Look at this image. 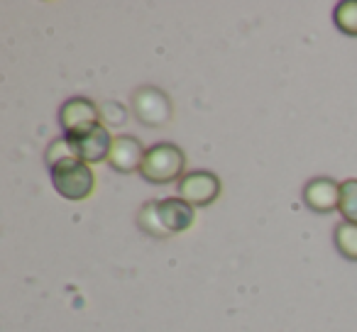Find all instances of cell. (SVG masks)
I'll use <instances>...</instances> for the list:
<instances>
[{
    "instance_id": "obj_5",
    "label": "cell",
    "mask_w": 357,
    "mask_h": 332,
    "mask_svg": "<svg viewBox=\"0 0 357 332\" xmlns=\"http://www.w3.org/2000/svg\"><path fill=\"white\" fill-rule=\"evenodd\" d=\"M178 198H184L194 208H206L220 196V179L213 171H189L178 181Z\"/></svg>"
},
{
    "instance_id": "obj_7",
    "label": "cell",
    "mask_w": 357,
    "mask_h": 332,
    "mask_svg": "<svg viewBox=\"0 0 357 332\" xmlns=\"http://www.w3.org/2000/svg\"><path fill=\"white\" fill-rule=\"evenodd\" d=\"M147 157V149L132 134H118L113 137V147H110V166L120 174H130V171L142 169V161Z\"/></svg>"
},
{
    "instance_id": "obj_11",
    "label": "cell",
    "mask_w": 357,
    "mask_h": 332,
    "mask_svg": "<svg viewBox=\"0 0 357 332\" xmlns=\"http://www.w3.org/2000/svg\"><path fill=\"white\" fill-rule=\"evenodd\" d=\"M333 22L347 37H357V0H342L333 10Z\"/></svg>"
},
{
    "instance_id": "obj_10",
    "label": "cell",
    "mask_w": 357,
    "mask_h": 332,
    "mask_svg": "<svg viewBox=\"0 0 357 332\" xmlns=\"http://www.w3.org/2000/svg\"><path fill=\"white\" fill-rule=\"evenodd\" d=\"M333 242H335L337 252L342 254L350 262H357V225L355 223H342L335 225V232H333Z\"/></svg>"
},
{
    "instance_id": "obj_1",
    "label": "cell",
    "mask_w": 357,
    "mask_h": 332,
    "mask_svg": "<svg viewBox=\"0 0 357 332\" xmlns=\"http://www.w3.org/2000/svg\"><path fill=\"white\" fill-rule=\"evenodd\" d=\"M186 157L184 152L172 142H159L147 149V157L142 161L139 176L149 184H172V181L184 179Z\"/></svg>"
},
{
    "instance_id": "obj_3",
    "label": "cell",
    "mask_w": 357,
    "mask_h": 332,
    "mask_svg": "<svg viewBox=\"0 0 357 332\" xmlns=\"http://www.w3.org/2000/svg\"><path fill=\"white\" fill-rule=\"evenodd\" d=\"M132 108L139 122L149 125V127H162L172 120V100L162 88L154 86H142L132 93Z\"/></svg>"
},
{
    "instance_id": "obj_8",
    "label": "cell",
    "mask_w": 357,
    "mask_h": 332,
    "mask_svg": "<svg viewBox=\"0 0 357 332\" xmlns=\"http://www.w3.org/2000/svg\"><path fill=\"white\" fill-rule=\"evenodd\" d=\"M303 203L313 213H333L340 208V184L328 179V176L311 179L303 186Z\"/></svg>"
},
{
    "instance_id": "obj_2",
    "label": "cell",
    "mask_w": 357,
    "mask_h": 332,
    "mask_svg": "<svg viewBox=\"0 0 357 332\" xmlns=\"http://www.w3.org/2000/svg\"><path fill=\"white\" fill-rule=\"evenodd\" d=\"M52 184L56 193L66 200H86L96 189V176L91 164L81 161L79 157L64 159V161L52 166Z\"/></svg>"
},
{
    "instance_id": "obj_12",
    "label": "cell",
    "mask_w": 357,
    "mask_h": 332,
    "mask_svg": "<svg viewBox=\"0 0 357 332\" xmlns=\"http://www.w3.org/2000/svg\"><path fill=\"white\" fill-rule=\"evenodd\" d=\"M137 225L142 232L152 235V237H169V232L162 225V218L157 213V200H149V203L142 205V210L137 213Z\"/></svg>"
},
{
    "instance_id": "obj_6",
    "label": "cell",
    "mask_w": 357,
    "mask_h": 332,
    "mask_svg": "<svg viewBox=\"0 0 357 332\" xmlns=\"http://www.w3.org/2000/svg\"><path fill=\"white\" fill-rule=\"evenodd\" d=\"M74 149V154L86 164H98L103 159L110 157V147H113V137H110L108 127L103 122L96 125L93 129L84 134H76V137H66Z\"/></svg>"
},
{
    "instance_id": "obj_13",
    "label": "cell",
    "mask_w": 357,
    "mask_h": 332,
    "mask_svg": "<svg viewBox=\"0 0 357 332\" xmlns=\"http://www.w3.org/2000/svg\"><path fill=\"white\" fill-rule=\"evenodd\" d=\"M340 215L347 223L357 225V179H347L340 184Z\"/></svg>"
},
{
    "instance_id": "obj_15",
    "label": "cell",
    "mask_w": 357,
    "mask_h": 332,
    "mask_svg": "<svg viewBox=\"0 0 357 332\" xmlns=\"http://www.w3.org/2000/svg\"><path fill=\"white\" fill-rule=\"evenodd\" d=\"M103 115H110V125L125 122V108L120 103H105L103 110H100V118H103Z\"/></svg>"
},
{
    "instance_id": "obj_14",
    "label": "cell",
    "mask_w": 357,
    "mask_h": 332,
    "mask_svg": "<svg viewBox=\"0 0 357 332\" xmlns=\"http://www.w3.org/2000/svg\"><path fill=\"white\" fill-rule=\"evenodd\" d=\"M71 157H76L74 154V149H71V144H69V139L61 134L59 139H54V142L47 147V166H54V164H59V161H64V159H71Z\"/></svg>"
},
{
    "instance_id": "obj_4",
    "label": "cell",
    "mask_w": 357,
    "mask_h": 332,
    "mask_svg": "<svg viewBox=\"0 0 357 332\" xmlns=\"http://www.w3.org/2000/svg\"><path fill=\"white\" fill-rule=\"evenodd\" d=\"M59 125L64 129V137H76L100 125V110L89 98H81V95L69 98L59 108Z\"/></svg>"
},
{
    "instance_id": "obj_9",
    "label": "cell",
    "mask_w": 357,
    "mask_h": 332,
    "mask_svg": "<svg viewBox=\"0 0 357 332\" xmlns=\"http://www.w3.org/2000/svg\"><path fill=\"white\" fill-rule=\"evenodd\" d=\"M157 213L162 218V225L169 235L186 232V230L194 225V205H189L184 198H162L157 200Z\"/></svg>"
}]
</instances>
